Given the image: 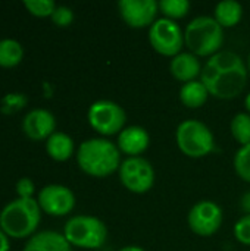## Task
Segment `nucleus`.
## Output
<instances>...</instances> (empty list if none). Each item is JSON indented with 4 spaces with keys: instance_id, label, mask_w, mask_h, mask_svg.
Wrapping results in <instances>:
<instances>
[{
    "instance_id": "f257e3e1",
    "label": "nucleus",
    "mask_w": 250,
    "mask_h": 251,
    "mask_svg": "<svg viewBox=\"0 0 250 251\" xmlns=\"http://www.w3.org/2000/svg\"><path fill=\"white\" fill-rule=\"evenodd\" d=\"M248 76V63L242 56L230 50H221L206 60L199 79L215 99L231 100L242 94Z\"/></svg>"
},
{
    "instance_id": "f03ea898",
    "label": "nucleus",
    "mask_w": 250,
    "mask_h": 251,
    "mask_svg": "<svg viewBox=\"0 0 250 251\" xmlns=\"http://www.w3.org/2000/svg\"><path fill=\"white\" fill-rule=\"evenodd\" d=\"M80 169L93 178H106L119 171L122 163L116 143L103 138H88L83 141L75 153Z\"/></svg>"
},
{
    "instance_id": "7ed1b4c3",
    "label": "nucleus",
    "mask_w": 250,
    "mask_h": 251,
    "mask_svg": "<svg viewBox=\"0 0 250 251\" xmlns=\"http://www.w3.org/2000/svg\"><path fill=\"white\" fill-rule=\"evenodd\" d=\"M41 221V209L35 199L16 197L0 212V228L9 238H31Z\"/></svg>"
},
{
    "instance_id": "20e7f679",
    "label": "nucleus",
    "mask_w": 250,
    "mask_h": 251,
    "mask_svg": "<svg viewBox=\"0 0 250 251\" xmlns=\"http://www.w3.org/2000/svg\"><path fill=\"white\" fill-rule=\"evenodd\" d=\"M224 28L214 16H196L184 29V44L197 57H211L222 50Z\"/></svg>"
},
{
    "instance_id": "39448f33",
    "label": "nucleus",
    "mask_w": 250,
    "mask_h": 251,
    "mask_svg": "<svg viewBox=\"0 0 250 251\" xmlns=\"http://www.w3.org/2000/svg\"><path fill=\"white\" fill-rule=\"evenodd\" d=\"M63 237L71 247L96 250L105 246L108 228L103 221L90 215L72 216L63 226Z\"/></svg>"
},
{
    "instance_id": "423d86ee",
    "label": "nucleus",
    "mask_w": 250,
    "mask_h": 251,
    "mask_svg": "<svg viewBox=\"0 0 250 251\" xmlns=\"http://www.w3.org/2000/svg\"><path fill=\"white\" fill-rule=\"evenodd\" d=\"M178 150L192 159H200L215 150V137L209 126L196 119L183 121L175 131Z\"/></svg>"
},
{
    "instance_id": "0eeeda50",
    "label": "nucleus",
    "mask_w": 250,
    "mask_h": 251,
    "mask_svg": "<svg viewBox=\"0 0 250 251\" xmlns=\"http://www.w3.org/2000/svg\"><path fill=\"white\" fill-rule=\"evenodd\" d=\"M87 119L90 126L105 138L118 135L125 128L127 113L116 101L97 100L88 107Z\"/></svg>"
},
{
    "instance_id": "6e6552de",
    "label": "nucleus",
    "mask_w": 250,
    "mask_h": 251,
    "mask_svg": "<svg viewBox=\"0 0 250 251\" xmlns=\"http://www.w3.org/2000/svg\"><path fill=\"white\" fill-rule=\"evenodd\" d=\"M149 43L158 54L172 59L186 46L184 31L175 21L158 18L149 28Z\"/></svg>"
},
{
    "instance_id": "1a4fd4ad",
    "label": "nucleus",
    "mask_w": 250,
    "mask_h": 251,
    "mask_svg": "<svg viewBox=\"0 0 250 251\" xmlns=\"http://www.w3.org/2000/svg\"><path fill=\"white\" fill-rule=\"evenodd\" d=\"M118 174L124 188L134 194H146L153 188L156 181L153 165L143 156L127 157L122 160Z\"/></svg>"
},
{
    "instance_id": "9d476101",
    "label": "nucleus",
    "mask_w": 250,
    "mask_h": 251,
    "mask_svg": "<svg viewBox=\"0 0 250 251\" xmlns=\"http://www.w3.org/2000/svg\"><path fill=\"white\" fill-rule=\"evenodd\" d=\"M222 209L211 200L197 201L187 215V225L190 231L202 238H209L217 234L222 225Z\"/></svg>"
},
{
    "instance_id": "9b49d317",
    "label": "nucleus",
    "mask_w": 250,
    "mask_h": 251,
    "mask_svg": "<svg viewBox=\"0 0 250 251\" xmlns=\"http://www.w3.org/2000/svg\"><path fill=\"white\" fill-rule=\"evenodd\" d=\"M37 203L46 215L50 216H66L75 207V194L71 188L60 184H49L38 193Z\"/></svg>"
},
{
    "instance_id": "f8f14e48",
    "label": "nucleus",
    "mask_w": 250,
    "mask_h": 251,
    "mask_svg": "<svg viewBox=\"0 0 250 251\" xmlns=\"http://www.w3.org/2000/svg\"><path fill=\"white\" fill-rule=\"evenodd\" d=\"M118 10L128 26L140 29L152 26L159 13V6L155 0H121Z\"/></svg>"
},
{
    "instance_id": "ddd939ff",
    "label": "nucleus",
    "mask_w": 250,
    "mask_h": 251,
    "mask_svg": "<svg viewBox=\"0 0 250 251\" xmlns=\"http://www.w3.org/2000/svg\"><path fill=\"white\" fill-rule=\"evenodd\" d=\"M25 135L32 141H43L53 135L56 131V118L46 109H32L22 121Z\"/></svg>"
},
{
    "instance_id": "4468645a",
    "label": "nucleus",
    "mask_w": 250,
    "mask_h": 251,
    "mask_svg": "<svg viewBox=\"0 0 250 251\" xmlns=\"http://www.w3.org/2000/svg\"><path fill=\"white\" fill-rule=\"evenodd\" d=\"M150 144V135L146 128L140 125L125 126L116 138V146L121 154L127 157H139L141 156Z\"/></svg>"
},
{
    "instance_id": "2eb2a0df",
    "label": "nucleus",
    "mask_w": 250,
    "mask_h": 251,
    "mask_svg": "<svg viewBox=\"0 0 250 251\" xmlns=\"http://www.w3.org/2000/svg\"><path fill=\"white\" fill-rule=\"evenodd\" d=\"M203 65L200 63V57L194 56L190 51H181L169 62V71L171 75L178 82H190L200 78Z\"/></svg>"
},
{
    "instance_id": "dca6fc26",
    "label": "nucleus",
    "mask_w": 250,
    "mask_h": 251,
    "mask_svg": "<svg viewBox=\"0 0 250 251\" xmlns=\"http://www.w3.org/2000/svg\"><path fill=\"white\" fill-rule=\"evenodd\" d=\"M22 251H72L63 234L56 231H41L28 238Z\"/></svg>"
},
{
    "instance_id": "f3484780",
    "label": "nucleus",
    "mask_w": 250,
    "mask_h": 251,
    "mask_svg": "<svg viewBox=\"0 0 250 251\" xmlns=\"http://www.w3.org/2000/svg\"><path fill=\"white\" fill-rule=\"evenodd\" d=\"M46 151L56 162H66L75 153V144L72 137L65 132L56 131L46 140Z\"/></svg>"
},
{
    "instance_id": "a211bd4d",
    "label": "nucleus",
    "mask_w": 250,
    "mask_h": 251,
    "mask_svg": "<svg viewBox=\"0 0 250 251\" xmlns=\"http://www.w3.org/2000/svg\"><path fill=\"white\" fill-rule=\"evenodd\" d=\"M178 96H180V101L186 107L199 109L208 101V97L211 94H209L206 85L200 79H196V81H190V82L183 84Z\"/></svg>"
},
{
    "instance_id": "6ab92c4d",
    "label": "nucleus",
    "mask_w": 250,
    "mask_h": 251,
    "mask_svg": "<svg viewBox=\"0 0 250 251\" xmlns=\"http://www.w3.org/2000/svg\"><path fill=\"white\" fill-rule=\"evenodd\" d=\"M243 16V6L236 0H222L214 9V18L222 28L236 26Z\"/></svg>"
},
{
    "instance_id": "aec40b11",
    "label": "nucleus",
    "mask_w": 250,
    "mask_h": 251,
    "mask_svg": "<svg viewBox=\"0 0 250 251\" xmlns=\"http://www.w3.org/2000/svg\"><path fill=\"white\" fill-rule=\"evenodd\" d=\"M24 57L22 44L13 38L0 40V66L1 68H13L21 63Z\"/></svg>"
},
{
    "instance_id": "412c9836",
    "label": "nucleus",
    "mask_w": 250,
    "mask_h": 251,
    "mask_svg": "<svg viewBox=\"0 0 250 251\" xmlns=\"http://www.w3.org/2000/svg\"><path fill=\"white\" fill-rule=\"evenodd\" d=\"M230 131L233 138L240 144V147L243 146H249L250 144V115L246 112L237 113L234 115V118L231 119L230 124Z\"/></svg>"
},
{
    "instance_id": "4be33fe9",
    "label": "nucleus",
    "mask_w": 250,
    "mask_h": 251,
    "mask_svg": "<svg viewBox=\"0 0 250 251\" xmlns=\"http://www.w3.org/2000/svg\"><path fill=\"white\" fill-rule=\"evenodd\" d=\"M159 12L164 15V18L175 21L181 19L189 15L192 4L187 0H161L158 1Z\"/></svg>"
},
{
    "instance_id": "5701e85b",
    "label": "nucleus",
    "mask_w": 250,
    "mask_h": 251,
    "mask_svg": "<svg viewBox=\"0 0 250 251\" xmlns=\"http://www.w3.org/2000/svg\"><path fill=\"white\" fill-rule=\"evenodd\" d=\"M233 166L240 179L250 184V144L240 147L233 159Z\"/></svg>"
},
{
    "instance_id": "b1692460",
    "label": "nucleus",
    "mask_w": 250,
    "mask_h": 251,
    "mask_svg": "<svg viewBox=\"0 0 250 251\" xmlns=\"http://www.w3.org/2000/svg\"><path fill=\"white\" fill-rule=\"evenodd\" d=\"M28 103V99L22 93H9L1 99L0 110L4 115H13L19 110H22Z\"/></svg>"
},
{
    "instance_id": "393cba45",
    "label": "nucleus",
    "mask_w": 250,
    "mask_h": 251,
    "mask_svg": "<svg viewBox=\"0 0 250 251\" xmlns=\"http://www.w3.org/2000/svg\"><path fill=\"white\" fill-rule=\"evenodd\" d=\"M24 6L32 16L50 18L57 4L52 0H25Z\"/></svg>"
},
{
    "instance_id": "a878e982",
    "label": "nucleus",
    "mask_w": 250,
    "mask_h": 251,
    "mask_svg": "<svg viewBox=\"0 0 250 251\" xmlns=\"http://www.w3.org/2000/svg\"><path fill=\"white\" fill-rule=\"evenodd\" d=\"M233 232H234V238L243 244V246H249L250 247V215H245L242 216L234 228H233Z\"/></svg>"
},
{
    "instance_id": "bb28decb",
    "label": "nucleus",
    "mask_w": 250,
    "mask_h": 251,
    "mask_svg": "<svg viewBox=\"0 0 250 251\" xmlns=\"http://www.w3.org/2000/svg\"><path fill=\"white\" fill-rule=\"evenodd\" d=\"M50 19L56 26H60V28L69 26L74 21V10L68 6H56Z\"/></svg>"
},
{
    "instance_id": "cd10ccee",
    "label": "nucleus",
    "mask_w": 250,
    "mask_h": 251,
    "mask_svg": "<svg viewBox=\"0 0 250 251\" xmlns=\"http://www.w3.org/2000/svg\"><path fill=\"white\" fill-rule=\"evenodd\" d=\"M34 191V182L29 178H21L16 182V194L19 199H32Z\"/></svg>"
},
{
    "instance_id": "c85d7f7f",
    "label": "nucleus",
    "mask_w": 250,
    "mask_h": 251,
    "mask_svg": "<svg viewBox=\"0 0 250 251\" xmlns=\"http://www.w3.org/2000/svg\"><path fill=\"white\" fill-rule=\"evenodd\" d=\"M240 209L245 215H250V190L246 191L240 199Z\"/></svg>"
},
{
    "instance_id": "c756f323",
    "label": "nucleus",
    "mask_w": 250,
    "mask_h": 251,
    "mask_svg": "<svg viewBox=\"0 0 250 251\" xmlns=\"http://www.w3.org/2000/svg\"><path fill=\"white\" fill-rule=\"evenodd\" d=\"M10 250V243H9V237L3 232V229L0 228V251H9Z\"/></svg>"
},
{
    "instance_id": "7c9ffc66",
    "label": "nucleus",
    "mask_w": 250,
    "mask_h": 251,
    "mask_svg": "<svg viewBox=\"0 0 250 251\" xmlns=\"http://www.w3.org/2000/svg\"><path fill=\"white\" fill-rule=\"evenodd\" d=\"M119 251H144L141 247H139V246H125V247H122Z\"/></svg>"
},
{
    "instance_id": "2f4dec72",
    "label": "nucleus",
    "mask_w": 250,
    "mask_h": 251,
    "mask_svg": "<svg viewBox=\"0 0 250 251\" xmlns=\"http://www.w3.org/2000/svg\"><path fill=\"white\" fill-rule=\"evenodd\" d=\"M245 107H246V113L250 115V93H248V96L245 97Z\"/></svg>"
},
{
    "instance_id": "473e14b6",
    "label": "nucleus",
    "mask_w": 250,
    "mask_h": 251,
    "mask_svg": "<svg viewBox=\"0 0 250 251\" xmlns=\"http://www.w3.org/2000/svg\"><path fill=\"white\" fill-rule=\"evenodd\" d=\"M248 71H249V74H250V53H249V57H248Z\"/></svg>"
}]
</instances>
